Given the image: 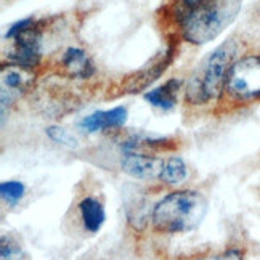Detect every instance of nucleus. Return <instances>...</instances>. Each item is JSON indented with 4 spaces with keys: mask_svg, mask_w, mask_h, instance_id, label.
Segmentation results:
<instances>
[{
    "mask_svg": "<svg viewBox=\"0 0 260 260\" xmlns=\"http://www.w3.org/2000/svg\"><path fill=\"white\" fill-rule=\"evenodd\" d=\"M186 175H188V169L185 161L178 156H172L167 161H164V167L159 180L164 182L166 185H178L186 178Z\"/></svg>",
    "mask_w": 260,
    "mask_h": 260,
    "instance_id": "13",
    "label": "nucleus"
},
{
    "mask_svg": "<svg viewBox=\"0 0 260 260\" xmlns=\"http://www.w3.org/2000/svg\"><path fill=\"white\" fill-rule=\"evenodd\" d=\"M182 85V81L180 79H169L167 82H164L162 85H159L149 92L145 93V100L153 105L154 108L164 109V111H169L172 109L177 103V93L178 88Z\"/></svg>",
    "mask_w": 260,
    "mask_h": 260,
    "instance_id": "11",
    "label": "nucleus"
},
{
    "mask_svg": "<svg viewBox=\"0 0 260 260\" xmlns=\"http://www.w3.org/2000/svg\"><path fill=\"white\" fill-rule=\"evenodd\" d=\"M238 45L226 41L218 45L193 73L186 85V102L191 105H204L225 93V84L230 68L235 63Z\"/></svg>",
    "mask_w": 260,
    "mask_h": 260,
    "instance_id": "3",
    "label": "nucleus"
},
{
    "mask_svg": "<svg viewBox=\"0 0 260 260\" xmlns=\"http://www.w3.org/2000/svg\"><path fill=\"white\" fill-rule=\"evenodd\" d=\"M207 199L194 189H178L159 201L151 212V223L161 233H186L203 223Z\"/></svg>",
    "mask_w": 260,
    "mask_h": 260,
    "instance_id": "2",
    "label": "nucleus"
},
{
    "mask_svg": "<svg viewBox=\"0 0 260 260\" xmlns=\"http://www.w3.org/2000/svg\"><path fill=\"white\" fill-rule=\"evenodd\" d=\"M45 134L48 135V138L52 140V142H55L58 145H63L66 148H76L77 146L76 137H73L71 134L68 132V130L61 128V127H56V125L47 127L45 128Z\"/></svg>",
    "mask_w": 260,
    "mask_h": 260,
    "instance_id": "16",
    "label": "nucleus"
},
{
    "mask_svg": "<svg viewBox=\"0 0 260 260\" xmlns=\"http://www.w3.org/2000/svg\"><path fill=\"white\" fill-rule=\"evenodd\" d=\"M174 53H175V50L171 47L169 50H166L162 55L156 56L153 61L146 64L143 69H140V71L127 77V81L122 85L124 93H138V92H142V90H145L148 85H151L156 79H159L164 74L169 64L172 63Z\"/></svg>",
    "mask_w": 260,
    "mask_h": 260,
    "instance_id": "7",
    "label": "nucleus"
},
{
    "mask_svg": "<svg viewBox=\"0 0 260 260\" xmlns=\"http://www.w3.org/2000/svg\"><path fill=\"white\" fill-rule=\"evenodd\" d=\"M127 119V109L124 106H117L108 111H95L92 114L85 116L79 127L88 134L98 132V130H109V128H119L125 124Z\"/></svg>",
    "mask_w": 260,
    "mask_h": 260,
    "instance_id": "9",
    "label": "nucleus"
},
{
    "mask_svg": "<svg viewBox=\"0 0 260 260\" xmlns=\"http://www.w3.org/2000/svg\"><path fill=\"white\" fill-rule=\"evenodd\" d=\"M0 260H23L21 246L8 235H2L0 239Z\"/></svg>",
    "mask_w": 260,
    "mask_h": 260,
    "instance_id": "15",
    "label": "nucleus"
},
{
    "mask_svg": "<svg viewBox=\"0 0 260 260\" xmlns=\"http://www.w3.org/2000/svg\"><path fill=\"white\" fill-rule=\"evenodd\" d=\"M225 93L238 103L260 98V55H246L230 68Z\"/></svg>",
    "mask_w": 260,
    "mask_h": 260,
    "instance_id": "5",
    "label": "nucleus"
},
{
    "mask_svg": "<svg viewBox=\"0 0 260 260\" xmlns=\"http://www.w3.org/2000/svg\"><path fill=\"white\" fill-rule=\"evenodd\" d=\"M34 81V69L15 63L2 64V93H0V96H2V116H5L7 106L15 102L16 95H21L31 90Z\"/></svg>",
    "mask_w": 260,
    "mask_h": 260,
    "instance_id": "6",
    "label": "nucleus"
},
{
    "mask_svg": "<svg viewBox=\"0 0 260 260\" xmlns=\"http://www.w3.org/2000/svg\"><path fill=\"white\" fill-rule=\"evenodd\" d=\"M79 212H81V218L84 228L90 233H96L100 228L103 226L105 220H106V212L103 204L95 198H84L81 203H79Z\"/></svg>",
    "mask_w": 260,
    "mask_h": 260,
    "instance_id": "12",
    "label": "nucleus"
},
{
    "mask_svg": "<svg viewBox=\"0 0 260 260\" xmlns=\"http://www.w3.org/2000/svg\"><path fill=\"white\" fill-rule=\"evenodd\" d=\"M24 185L16 180H8V182H2L0 185V194H2L4 201L10 206L18 204V201L24 196Z\"/></svg>",
    "mask_w": 260,
    "mask_h": 260,
    "instance_id": "14",
    "label": "nucleus"
},
{
    "mask_svg": "<svg viewBox=\"0 0 260 260\" xmlns=\"http://www.w3.org/2000/svg\"><path fill=\"white\" fill-rule=\"evenodd\" d=\"M122 171L138 180H154L161 177L164 161L161 157L149 154L127 153L121 161Z\"/></svg>",
    "mask_w": 260,
    "mask_h": 260,
    "instance_id": "8",
    "label": "nucleus"
},
{
    "mask_svg": "<svg viewBox=\"0 0 260 260\" xmlns=\"http://www.w3.org/2000/svg\"><path fill=\"white\" fill-rule=\"evenodd\" d=\"M5 39H13V50L8 53V63H15L29 69L39 66L44 50L42 21L24 18L8 27Z\"/></svg>",
    "mask_w": 260,
    "mask_h": 260,
    "instance_id": "4",
    "label": "nucleus"
},
{
    "mask_svg": "<svg viewBox=\"0 0 260 260\" xmlns=\"http://www.w3.org/2000/svg\"><path fill=\"white\" fill-rule=\"evenodd\" d=\"M61 64L69 76L77 77V79H88L95 73L92 59L87 56L84 50L76 48V47H69L63 53Z\"/></svg>",
    "mask_w": 260,
    "mask_h": 260,
    "instance_id": "10",
    "label": "nucleus"
},
{
    "mask_svg": "<svg viewBox=\"0 0 260 260\" xmlns=\"http://www.w3.org/2000/svg\"><path fill=\"white\" fill-rule=\"evenodd\" d=\"M241 5L243 0H198L177 18L182 37L194 45L214 41L235 21Z\"/></svg>",
    "mask_w": 260,
    "mask_h": 260,
    "instance_id": "1",
    "label": "nucleus"
}]
</instances>
